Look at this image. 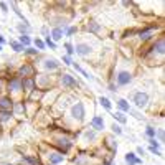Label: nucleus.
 I'll list each match as a JSON object with an SVG mask.
<instances>
[{"label": "nucleus", "instance_id": "f257e3e1", "mask_svg": "<svg viewBox=\"0 0 165 165\" xmlns=\"http://www.w3.org/2000/svg\"><path fill=\"white\" fill-rule=\"evenodd\" d=\"M71 116L74 119H78V121H82V117H84V106H82V102H76V104L73 106Z\"/></svg>", "mask_w": 165, "mask_h": 165}, {"label": "nucleus", "instance_id": "f03ea898", "mask_svg": "<svg viewBox=\"0 0 165 165\" xmlns=\"http://www.w3.org/2000/svg\"><path fill=\"white\" fill-rule=\"evenodd\" d=\"M134 102H135V106H137V107H144V106H147L148 94H147V92H135Z\"/></svg>", "mask_w": 165, "mask_h": 165}, {"label": "nucleus", "instance_id": "7ed1b4c3", "mask_svg": "<svg viewBox=\"0 0 165 165\" xmlns=\"http://www.w3.org/2000/svg\"><path fill=\"white\" fill-rule=\"evenodd\" d=\"M130 79H132L130 73H127V71H121V73L117 74V84H121V86L129 84V82H130Z\"/></svg>", "mask_w": 165, "mask_h": 165}, {"label": "nucleus", "instance_id": "20e7f679", "mask_svg": "<svg viewBox=\"0 0 165 165\" xmlns=\"http://www.w3.org/2000/svg\"><path fill=\"white\" fill-rule=\"evenodd\" d=\"M74 51L78 53V55H81V56H86V55L91 53V46L86 45V43H79V45H76Z\"/></svg>", "mask_w": 165, "mask_h": 165}, {"label": "nucleus", "instance_id": "39448f33", "mask_svg": "<svg viewBox=\"0 0 165 165\" xmlns=\"http://www.w3.org/2000/svg\"><path fill=\"white\" fill-rule=\"evenodd\" d=\"M61 82H63V86H66V88H74L78 82L73 79V76H69V74H63L61 76Z\"/></svg>", "mask_w": 165, "mask_h": 165}, {"label": "nucleus", "instance_id": "423d86ee", "mask_svg": "<svg viewBox=\"0 0 165 165\" xmlns=\"http://www.w3.org/2000/svg\"><path fill=\"white\" fill-rule=\"evenodd\" d=\"M22 88L26 89V91H33V89H35V81H33V78L22 79Z\"/></svg>", "mask_w": 165, "mask_h": 165}, {"label": "nucleus", "instance_id": "0eeeda50", "mask_svg": "<svg viewBox=\"0 0 165 165\" xmlns=\"http://www.w3.org/2000/svg\"><path fill=\"white\" fill-rule=\"evenodd\" d=\"M10 107H12V99L7 98V96L0 98V111H8Z\"/></svg>", "mask_w": 165, "mask_h": 165}, {"label": "nucleus", "instance_id": "6e6552de", "mask_svg": "<svg viewBox=\"0 0 165 165\" xmlns=\"http://www.w3.org/2000/svg\"><path fill=\"white\" fill-rule=\"evenodd\" d=\"M33 73H35V68H33L32 64H23L22 68H20V74L22 76H33Z\"/></svg>", "mask_w": 165, "mask_h": 165}, {"label": "nucleus", "instance_id": "1a4fd4ad", "mask_svg": "<svg viewBox=\"0 0 165 165\" xmlns=\"http://www.w3.org/2000/svg\"><path fill=\"white\" fill-rule=\"evenodd\" d=\"M91 124L96 130H102V129H104V121H102V117H99V116H96V117L92 119Z\"/></svg>", "mask_w": 165, "mask_h": 165}, {"label": "nucleus", "instance_id": "9d476101", "mask_svg": "<svg viewBox=\"0 0 165 165\" xmlns=\"http://www.w3.org/2000/svg\"><path fill=\"white\" fill-rule=\"evenodd\" d=\"M152 51H154V53H158V55H164V38H160L154 46H152Z\"/></svg>", "mask_w": 165, "mask_h": 165}, {"label": "nucleus", "instance_id": "9b49d317", "mask_svg": "<svg viewBox=\"0 0 165 165\" xmlns=\"http://www.w3.org/2000/svg\"><path fill=\"white\" fill-rule=\"evenodd\" d=\"M125 162L129 165H137V164H140V158H137L134 154H127L125 155Z\"/></svg>", "mask_w": 165, "mask_h": 165}, {"label": "nucleus", "instance_id": "f8f14e48", "mask_svg": "<svg viewBox=\"0 0 165 165\" xmlns=\"http://www.w3.org/2000/svg\"><path fill=\"white\" fill-rule=\"evenodd\" d=\"M58 145L61 147V150H63V152H66L69 147H71V142H69L68 139H58Z\"/></svg>", "mask_w": 165, "mask_h": 165}, {"label": "nucleus", "instance_id": "ddd939ff", "mask_svg": "<svg viewBox=\"0 0 165 165\" xmlns=\"http://www.w3.org/2000/svg\"><path fill=\"white\" fill-rule=\"evenodd\" d=\"M20 86H22V79L20 78H13L12 81H10V89H12V91L20 89Z\"/></svg>", "mask_w": 165, "mask_h": 165}, {"label": "nucleus", "instance_id": "4468645a", "mask_svg": "<svg viewBox=\"0 0 165 165\" xmlns=\"http://www.w3.org/2000/svg\"><path fill=\"white\" fill-rule=\"evenodd\" d=\"M45 68L46 69H56V68H58V61H56V59H46V61H45Z\"/></svg>", "mask_w": 165, "mask_h": 165}, {"label": "nucleus", "instance_id": "2eb2a0df", "mask_svg": "<svg viewBox=\"0 0 165 165\" xmlns=\"http://www.w3.org/2000/svg\"><path fill=\"white\" fill-rule=\"evenodd\" d=\"M152 30H154V26H150V28H147V30H144V32H140V33H139V35H140V38L144 40V41H145V40H148V38H150Z\"/></svg>", "mask_w": 165, "mask_h": 165}, {"label": "nucleus", "instance_id": "dca6fc26", "mask_svg": "<svg viewBox=\"0 0 165 165\" xmlns=\"http://www.w3.org/2000/svg\"><path fill=\"white\" fill-rule=\"evenodd\" d=\"M50 160H51V164H59V162H63V155H59V154H50Z\"/></svg>", "mask_w": 165, "mask_h": 165}, {"label": "nucleus", "instance_id": "f3484780", "mask_svg": "<svg viewBox=\"0 0 165 165\" xmlns=\"http://www.w3.org/2000/svg\"><path fill=\"white\" fill-rule=\"evenodd\" d=\"M117 106L122 109V111H130V107H129V102L125 101V99H119V101H117Z\"/></svg>", "mask_w": 165, "mask_h": 165}, {"label": "nucleus", "instance_id": "a211bd4d", "mask_svg": "<svg viewBox=\"0 0 165 165\" xmlns=\"http://www.w3.org/2000/svg\"><path fill=\"white\" fill-rule=\"evenodd\" d=\"M99 23H96V22H91V23H88V32H92V33H96V32H99Z\"/></svg>", "mask_w": 165, "mask_h": 165}, {"label": "nucleus", "instance_id": "6ab92c4d", "mask_svg": "<svg viewBox=\"0 0 165 165\" xmlns=\"http://www.w3.org/2000/svg\"><path fill=\"white\" fill-rule=\"evenodd\" d=\"M99 102H101V106H102V107L111 109V101H109L107 98H99Z\"/></svg>", "mask_w": 165, "mask_h": 165}, {"label": "nucleus", "instance_id": "aec40b11", "mask_svg": "<svg viewBox=\"0 0 165 165\" xmlns=\"http://www.w3.org/2000/svg\"><path fill=\"white\" fill-rule=\"evenodd\" d=\"M10 45H12V48L15 50V51H25L23 45H20V43H16V41H10Z\"/></svg>", "mask_w": 165, "mask_h": 165}, {"label": "nucleus", "instance_id": "412c9836", "mask_svg": "<svg viewBox=\"0 0 165 165\" xmlns=\"http://www.w3.org/2000/svg\"><path fill=\"white\" fill-rule=\"evenodd\" d=\"M114 119H117L121 124H125V121H127V119H125V116L122 114V112H116V114H114Z\"/></svg>", "mask_w": 165, "mask_h": 165}, {"label": "nucleus", "instance_id": "4be33fe9", "mask_svg": "<svg viewBox=\"0 0 165 165\" xmlns=\"http://www.w3.org/2000/svg\"><path fill=\"white\" fill-rule=\"evenodd\" d=\"M53 38H55V40L63 38V30L61 28H55V30H53Z\"/></svg>", "mask_w": 165, "mask_h": 165}, {"label": "nucleus", "instance_id": "5701e85b", "mask_svg": "<svg viewBox=\"0 0 165 165\" xmlns=\"http://www.w3.org/2000/svg\"><path fill=\"white\" fill-rule=\"evenodd\" d=\"M30 41H32V40H30L26 35H22V36H20V45H23V46H28V45H30Z\"/></svg>", "mask_w": 165, "mask_h": 165}, {"label": "nucleus", "instance_id": "b1692460", "mask_svg": "<svg viewBox=\"0 0 165 165\" xmlns=\"http://www.w3.org/2000/svg\"><path fill=\"white\" fill-rule=\"evenodd\" d=\"M10 116V111H0V121H8Z\"/></svg>", "mask_w": 165, "mask_h": 165}, {"label": "nucleus", "instance_id": "393cba45", "mask_svg": "<svg viewBox=\"0 0 165 165\" xmlns=\"http://www.w3.org/2000/svg\"><path fill=\"white\" fill-rule=\"evenodd\" d=\"M74 68H76V69H78V71H79V73H81V74H82V76H84V78H88V79H92V76H89V73H86V71H84V69H82V68H81V66H78V64H74Z\"/></svg>", "mask_w": 165, "mask_h": 165}, {"label": "nucleus", "instance_id": "a878e982", "mask_svg": "<svg viewBox=\"0 0 165 165\" xmlns=\"http://www.w3.org/2000/svg\"><path fill=\"white\" fill-rule=\"evenodd\" d=\"M111 129H112V132H114V134H117V135H119V134H122L121 127H119V125H116V124H112V127H111Z\"/></svg>", "mask_w": 165, "mask_h": 165}, {"label": "nucleus", "instance_id": "bb28decb", "mask_svg": "<svg viewBox=\"0 0 165 165\" xmlns=\"http://www.w3.org/2000/svg\"><path fill=\"white\" fill-rule=\"evenodd\" d=\"M94 137H96V134H94L92 130H91V132H89V130L86 132V139H89V140H94Z\"/></svg>", "mask_w": 165, "mask_h": 165}, {"label": "nucleus", "instance_id": "cd10ccee", "mask_svg": "<svg viewBox=\"0 0 165 165\" xmlns=\"http://www.w3.org/2000/svg\"><path fill=\"white\" fill-rule=\"evenodd\" d=\"M23 158H25L26 162H30V164H38V160H36V158H33V157H28V155H25V157H23Z\"/></svg>", "mask_w": 165, "mask_h": 165}, {"label": "nucleus", "instance_id": "c85d7f7f", "mask_svg": "<svg viewBox=\"0 0 165 165\" xmlns=\"http://www.w3.org/2000/svg\"><path fill=\"white\" fill-rule=\"evenodd\" d=\"M145 132H147L148 137H154V135H155V129H152V127H147V130H145Z\"/></svg>", "mask_w": 165, "mask_h": 165}, {"label": "nucleus", "instance_id": "c756f323", "mask_svg": "<svg viewBox=\"0 0 165 165\" xmlns=\"http://www.w3.org/2000/svg\"><path fill=\"white\" fill-rule=\"evenodd\" d=\"M46 45H48V46H50V48H53V50H55V48H56V45H55V43H53V41H51V40H50V36H46Z\"/></svg>", "mask_w": 165, "mask_h": 165}, {"label": "nucleus", "instance_id": "7c9ffc66", "mask_svg": "<svg viewBox=\"0 0 165 165\" xmlns=\"http://www.w3.org/2000/svg\"><path fill=\"white\" fill-rule=\"evenodd\" d=\"M35 45H36V46H38V48H40V50H43V48H45V43H43V41H41V40H35Z\"/></svg>", "mask_w": 165, "mask_h": 165}, {"label": "nucleus", "instance_id": "2f4dec72", "mask_svg": "<svg viewBox=\"0 0 165 165\" xmlns=\"http://www.w3.org/2000/svg\"><path fill=\"white\" fill-rule=\"evenodd\" d=\"M25 53H26V55H36V53H38V50H33V48H26V50H25Z\"/></svg>", "mask_w": 165, "mask_h": 165}, {"label": "nucleus", "instance_id": "473e14b6", "mask_svg": "<svg viewBox=\"0 0 165 165\" xmlns=\"http://www.w3.org/2000/svg\"><path fill=\"white\" fill-rule=\"evenodd\" d=\"M64 48H66V51H68L69 55H71V53L74 51V50H73V46H71V43H66V45H64Z\"/></svg>", "mask_w": 165, "mask_h": 165}, {"label": "nucleus", "instance_id": "72a5a7b5", "mask_svg": "<svg viewBox=\"0 0 165 165\" xmlns=\"http://www.w3.org/2000/svg\"><path fill=\"white\" fill-rule=\"evenodd\" d=\"M150 145H152V148H157L158 147V142L155 140V139H150Z\"/></svg>", "mask_w": 165, "mask_h": 165}, {"label": "nucleus", "instance_id": "f704fd0d", "mask_svg": "<svg viewBox=\"0 0 165 165\" xmlns=\"http://www.w3.org/2000/svg\"><path fill=\"white\" fill-rule=\"evenodd\" d=\"M76 32V28H74V26H71V28H68V36H71L73 35V33H74Z\"/></svg>", "mask_w": 165, "mask_h": 165}, {"label": "nucleus", "instance_id": "c9c22d12", "mask_svg": "<svg viewBox=\"0 0 165 165\" xmlns=\"http://www.w3.org/2000/svg\"><path fill=\"white\" fill-rule=\"evenodd\" d=\"M63 61H64L66 64H71V58H69V56H64V58H63Z\"/></svg>", "mask_w": 165, "mask_h": 165}, {"label": "nucleus", "instance_id": "e433bc0d", "mask_svg": "<svg viewBox=\"0 0 165 165\" xmlns=\"http://www.w3.org/2000/svg\"><path fill=\"white\" fill-rule=\"evenodd\" d=\"M0 8H2L3 12H7V5H5V3H3V2H0Z\"/></svg>", "mask_w": 165, "mask_h": 165}, {"label": "nucleus", "instance_id": "4c0bfd02", "mask_svg": "<svg viewBox=\"0 0 165 165\" xmlns=\"http://www.w3.org/2000/svg\"><path fill=\"white\" fill-rule=\"evenodd\" d=\"M158 139H160V140H164V130H158Z\"/></svg>", "mask_w": 165, "mask_h": 165}, {"label": "nucleus", "instance_id": "58836bf2", "mask_svg": "<svg viewBox=\"0 0 165 165\" xmlns=\"http://www.w3.org/2000/svg\"><path fill=\"white\" fill-rule=\"evenodd\" d=\"M18 30H20V32H25V30H28V28H26V26H23V25H20Z\"/></svg>", "mask_w": 165, "mask_h": 165}, {"label": "nucleus", "instance_id": "ea45409f", "mask_svg": "<svg viewBox=\"0 0 165 165\" xmlns=\"http://www.w3.org/2000/svg\"><path fill=\"white\" fill-rule=\"evenodd\" d=\"M137 154H144V148H142V147H137Z\"/></svg>", "mask_w": 165, "mask_h": 165}, {"label": "nucleus", "instance_id": "a19ab883", "mask_svg": "<svg viewBox=\"0 0 165 165\" xmlns=\"http://www.w3.org/2000/svg\"><path fill=\"white\" fill-rule=\"evenodd\" d=\"M3 41H5V40H3V36L0 35V46H2V43H3Z\"/></svg>", "mask_w": 165, "mask_h": 165}, {"label": "nucleus", "instance_id": "79ce46f5", "mask_svg": "<svg viewBox=\"0 0 165 165\" xmlns=\"http://www.w3.org/2000/svg\"><path fill=\"white\" fill-rule=\"evenodd\" d=\"M0 51H2V46H0Z\"/></svg>", "mask_w": 165, "mask_h": 165}]
</instances>
